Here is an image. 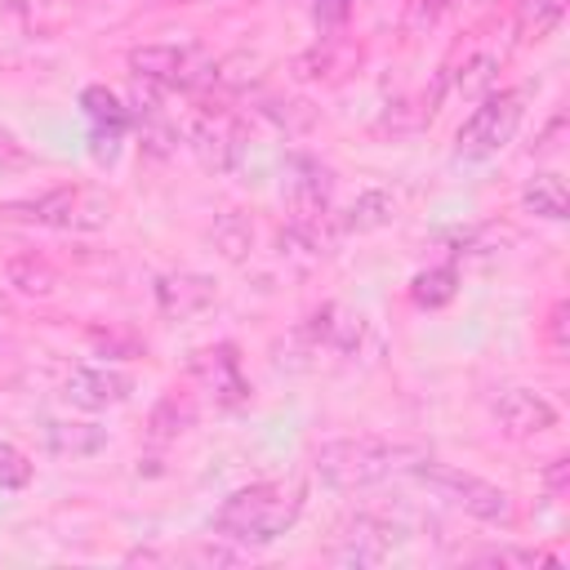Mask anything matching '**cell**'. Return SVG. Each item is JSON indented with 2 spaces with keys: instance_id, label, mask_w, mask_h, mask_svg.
Listing matches in <instances>:
<instances>
[{
  "instance_id": "6da1fadb",
  "label": "cell",
  "mask_w": 570,
  "mask_h": 570,
  "mask_svg": "<svg viewBox=\"0 0 570 570\" xmlns=\"http://www.w3.org/2000/svg\"><path fill=\"white\" fill-rule=\"evenodd\" d=\"M298 512H303L298 481H254V485L232 490L218 503L209 530H214V539H227L240 548H267L294 530Z\"/></svg>"
},
{
  "instance_id": "7a4b0ae2",
  "label": "cell",
  "mask_w": 570,
  "mask_h": 570,
  "mask_svg": "<svg viewBox=\"0 0 570 570\" xmlns=\"http://www.w3.org/2000/svg\"><path fill=\"white\" fill-rule=\"evenodd\" d=\"M414 459H419V450L392 445V441H379V436H334V441L316 445L312 468L330 490L352 494V490L387 481L392 472H405Z\"/></svg>"
},
{
  "instance_id": "3957f363",
  "label": "cell",
  "mask_w": 570,
  "mask_h": 570,
  "mask_svg": "<svg viewBox=\"0 0 570 570\" xmlns=\"http://www.w3.org/2000/svg\"><path fill=\"white\" fill-rule=\"evenodd\" d=\"M521 120H525V89H490L485 98H476V107L454 129V160L481 165L499 156L517 138Z\"/></svg>"
},
{
  "instance_id": "277c9868",
  "label": "cell",
  "mask_w": 570,
  "mask_h": 570,
  "mask_svg": "<svg viewBox=\"0 0 570 570\" xmlns=\"http://www.w3.org/2000/svg\"><path fill=\"white\" fill-rule=\"evenodd\" d=\"M405 472L419 476L428 490H436L441 499H450L454 508H463L468 517H476L485 525H508L512 521V494L503 485L476 476V472H463V468L441 463V459H428V454H419Z\"/></svg>"
},
{
  "instance_id": "5b68a950",
  "label": "cell",
  "mask_w": 570,
  "mask_h": 570,
  "mask_svg": "<svg viewBox=\"0 0 570 570\" xmlns=\"http://www.w3.org/2000/svg\"><path fill=\"white\" fill-rule=\"evenodd\" d=\"M9 218L53 227V232H98L111 223V196L102 187H53L31 200L4 205Z\"/></svg>"
},
{
  "instance_id": "8992f818",
  "label": "cell",
  "mask_w": 570,
  "mask_h": 570,
  "mask_svg": "<svg viewBox=\"0 0 570 570\" xmlns=\"http://www.w3.org/2000/svg\"><path fill=\"white\" fill-rule=\"evenodd\" d=\"M129 71L160 89H200L218 76V62L200 45H138L129 49Z\"/></svg>"
},
{
  "instance_id": "52a82bcc",
  "label": "cell",
  "mask_w": 570,
  "mask_h": 570,
  "mask_svg": "<svg viewBox=\"0 0 570 570\" xmlns=\"http://www.w3.org/2000/svg\"><path fill=\"white\" fill-rule=\"evenodd\" d=\"M396 543H401V525L361 512V517H352L347 525H338V534H334V543H330L325 557H330L334 566H379V561L392 557Z\"/></svg>"
},
{
  "instance_id": "ba28073f",
  "label": "cell",
  "mask_w": 570,
  "mask_h": 570,
  "mask_svg": "<svg viewBox=\"0 0 570 570\" xmlns=\"http://www.w3.org/2000/svg\"><path fill=\"white\" fill-rule=\"evenodd\" d=\"M191 374L205 383V392L214 396V405L223 410H240L249 401V379L240 370V352L232 343H214V347H200L191 356Z\"/></svg>"
},
{
  "instance_id": "9c48e42d",
  "label": "cell",
  "mask_w": 570,
  "mask_h": 570,
  "mask_svg": "<svg viewBox=\"0 0 570 570\" xmlns=\"http://www.w3.org/2000/svg\"><path fill=\"white\" fill-rule=\"evenodd\" d=\"M129 392H134V379L125 370H107V365H71V374L62 379V396L89 414L125 405Z\"/></svg>"
},
{
  "instance_id": "30bf717a",
  "label": "cell",
  "mask_w": 570,
  "mask_h": 570,
  "mask_svg": "<svg viewBox=\"0 0 570 570\" xmlns=\"http://www.w3.org/2000/svg\"><path fill=\"white\" fill-rule=\"evenodd\" d=\"M494 423H499L508 436L525 441V436H539V432L557 428V405H552L548 396L530 392V387H508V392L494 401Z\"/></svg>"
},
{
  "instance_id": "8fae6325",
  "label": "cell",
  "mask_w": 570,
  "mask_h": 570,
  "mask_svg": "<svg viewBox=\"0 0 570 570\" xmlns=\"http://www.w3.org/2000/svg\"><path fill=\"white\" fill-rule=\"evenodd\" d=\"M187 142H191V151H196V160L209 169V174H227L232 165H236V156H240V120H232V116H200L196 125H191V134H187Z\"/></svg>"
},
{
  "instance_id": "7c38bea8",
  "label": "cell",
  "mask_w": 570,
  "mask_h": 570,
  "mask_svg": "<svg viewBox=\"0 0 570 570\" xmlns=\"http://www.w3.org/2000/svg\"><path fill=\"white\" fill-rule=\"evenodd\" d=\"M214 303V281L205 272H165L156 276V307L165 321H187Z\"/></svg>"
},
{
  "instance_id": "4fadbf2b",
  "label": "cell",
  "mask_w": 570,
  "mask_h": 570,
  "mask_svg": "<svg viewBox=\"0 0 570 570\" xmlns=\"http://www.w3.org/2000/svg\"><path fill=\"white\" fill-rule=\"evenodd\" d=\"M45 445L58 459H89L107 445V428L98 423H76V419H49L45 423Z\"/></svg>"
},
{
  "instance_id": "5bb4252c",
  "label": "cell",
  "mask_w": 570,
  "mask_h": 570,
  "mask_svg": "<svg viewBox=\"0 0 570 570\" xmlns=\"http://www.w3.org/2000/svg\"><path fill=\"white\" fill-rule=\"evenodd\" d=\"M521 205L534 214V218H548V223H561L570 214V191H566V178L557 169H539L525 191H521Z\"/></svg>"
},
{
  "instance_id": "9a60e30c",
  "label": "cell",
  "mask_w": 570,
  "mask_h": 570,
  "mask_svg": "<svg viewBox=\"0 0 570 570\" xmlns=\"http://www.w3.org/2000/svg\"><path fill=\"white\" fill-rule=\"evenodd\" d=\"M392 214H396L392 191H383V187H365V191L347 205V214L338 218V227L361 236V232H379V227H387V223H392Z\"/></svg>"
},
{
  "instance_id": "2e32d148",
  "label": "cell",
  "mask_w": 570,
  "mask_h": 570,
  "mask_svg": "<svg viewBox=\"0 0 570 570\" xmlns=\"http://www.w3.org/2000/svg\"><path fill=\"white\" fill-rule=\"evenodd\" d=\"M454 294H459V267H454V263L423 267V272H414V281H410V298H414L419 307H428V312L445 307Z\"/></svg>"
},
{
  "instance_id": "e0dca14e",
  "label": "cell",
  "mask_w": 570,
  "mask_h": 570,
  "mask_svg": "<svg viewBox=\"0 0 570 570\" xmlns=\"http://www.w3.org/2000/svg\"><path fill=\"white\" fill-rule=\"evenodd\" d=\"M80 111L89 116L94 129H111V134H125L129 120H134V111H129L107 85H89V89H80Z\"/></svg>"
},
{
  "instance_id": "ac0fdd59",
  "label": "cell",
  "mask_w": 570,
  "mask_h": 570,
  "mask_svg": "<svg viewBox=\"0 0 570 570\" xmlns=\"http://www.w3.org/2000/svg\"><path fill=\"white\" fill-rule=\"evenodd\" d=\"M209 236H214V245H218V254H223L227 263H240V258L254 249V227H249V218H240L236 209L218 214Z\"/></svg>"
},
{
  "instance_id": "d6986e66",
  "label": "cell",
  "mask_w": 570,
  "mask_h": 570,
  "mask_svg": "<svg viewBox=\"0 0 570 570\" xmlns=\"http://www.w3.org/2000/svg\"><path fill=\"white\" fill-rule=\"evenodd\" d=\"M499 85V58L494 53H472L463 67H459V76H454V94L459 98H485L490 89Z\"/></svg>"
},
{
  "instance_id": "ffe728a7",
  "label": "cell",
  "mask_w": 570,
  "mask_h": 570,
  "mask_svg": "<svg viewBox=\"0 0 570 570\" xmlns=\"http://www.w3.org/2000/svg\"><path fill=\"white\" fill-rule=\"evenodd\" d=\"M561 13H566V0H521V9H517L521 40H543L548 31H557Z\"/></svg>"
},
{
  "instance_id": "44dd1931",
  "label": "cell",
  "mask_w": 570,
  "mask_h": 570,
  "mask_svg": "<svg viewBox=\"0 0 570 570\" xmlns=\"http://www.w3.org/2000/svg\"><path fill=\"white\" fill-rule=\"evenodd\" d=\"M9 281H13L22 294H49V289H53V267H49L45 258H36V254H18V258L9 263Z\"/></svg>"
},
{
  "instance_id": "7402d4cb",
  "label": "cell",
  "mask_w": 570,
  "mask_h": 570,
  "mask_svg": "<svg viewBox=\"0 0 570 570\" xmlns=\"http://www.w3.org/2000/svg\"><path fill=\"white\" fill-rule=\"evenodd\" d=\"M481 566H517V570H534V566H561L557 557H543L534 548H490V552H476Z\"/></svg>"
},
{
  "instance_id": "603a6c76",
  "label": "cell",
  "mask_w": 570,
  "mask_h": 570,
  "mask_svg": "<svg viewBox=\"0 0 570 570\" xmlns=\"http://www.w3.org/2000/svg\"><path fill=\"white\" fill-rule=\"evenodd\" d=\"M27 481H31V459L18 445L0 441V490H22Z\"/></svg>"
},
{
  "instance_id": "cb8c5ba5",
  "label": "cell",
  "mask_w": 570,
  "mask_h": 570,
  "mask_svg": "<svg viewBox=\"0 0 570 570\" xmlns=\"http://www.w3.org/2000/svg\"><path fill=\"white\" fill-rule=\"evenodd\" d=\"M459 0H405V27L423 31V27H436Z\"/></svg>"
},
{
  "instance_id": "d4e9b609",
  "label": "cell",
  "mask_w": 570,
  "mask_h": 570,
  "mask_svg": "<svg viewBox=\"0 0 570 570\" xmlns=\"http://www.w3.org/2000/svg\"><path fill=\"white\" fill-rule=\"evenodd\" d=\"M120 138H125V134L94 129V134H89V142H94V147H89V156H94L98 165H111V160H116V151H120Z\"/></svg>"
},
{
  "instance_id": "484cf974",
  "label": "cell",
  "mask_w": 570,
  "mask_h": 570,
  "mask_svg": "<svg viewBox=\"0 0 570 570\" xmlns=\"http://www.w3.org/2000/svg\"><path fill=\"white\" fill-rule=\"evenodd\" d=\"M352 4H356V0H312V18H316L321 27H338V22L352 13Z\"/></svg>"
},
{
  "instance_id": "4316f807",
  "label": "cell",
  "mask_w": 570,
  "mask_h": 570,
  "mask_svg": "<svg viewBox=\"0 0 570 570\" xmlns=\"http://www.w3.org/2000/svg\"><path fill=\"white\" fill-rule=\"evenodd\" d=\"M31 156H27V147L9 134V129H0V169H22Z\"/></svg>"
},
{
  "instance_id": "83f0119b",
  "label": "cell",
  "mask_w": 570,
  "mask_h": 570,
  "mask_svg": "<svg viewBox=\"0 0 570 570\" xmlns=\"http://www.w3.org/2000/svg\"><path fill=\"white\" fill-rule=\"evenodd\" d=\"M548 334H552V347L566 352V343H570V338H566V303L552 307V316H548Z\"/></svg>"
},
{
  "instance_id": "f1b7e54d",
  "label": "cell",
  "mask_w": 570,
  "mask_h": 570,
  "mask_svg": "<svg viewBox=\"0 0 570 570\" xmlns=\"http://www.w3.org/2000/svg\"><path fill=\"white\" fill-rule=\"evenodd\" d=\"M566 476H570V463H566V459H552V463H548V472H543V481H548V490H552V494H561V490H566Z\"/></svg>"
}]
</instances>
